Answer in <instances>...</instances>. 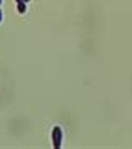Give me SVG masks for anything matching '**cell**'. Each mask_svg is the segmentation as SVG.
<instances>
[{
  "instance_id": "cell-2",
  "label": "cell",
  "mask_w": 132,
  "mask_h": 149,
  "mask_svg": "<svg viewBox=\"0 0 132 149\" xmlns=\"http://www.w3.org/2000/svg\"><path fill=\"white\" fill-rule=\"evenodd\" d=\"M17 12H19L20 15L27 14V2H24V0L17 2Z\"/></svg>"
},
{
  "instance_id": "cell-1",
  "label": "cell",
  "mask_w": 132,
  "mask_h": 149,
  "mask_svg": "<svg viewBox=\"0 0 132 149\" xmlns=\"http://www.w3.org/2000/svg\"><path fill=\"white\" fill-rule=\"evenodd\" d=\"M62 141H64V132L60 126H53L52 127V148L60 149L62 148Z\"/></svg>"
},
{
  "instance_id": "cell-3",
  "label": "cell",
  "mask_w": 132,
  "mask_h": 149,
  "mask_svg": "<svg viewBox=\"0 0 132 149\" xmlns=\"http://www.w3.org/2000/svg\"><path fill=\"white\" fill-rule=\"evenodd\" d=\"M2 19H3V12H2V8H0V22H2Z\"/></svg>"
},
{
  "instance_id": "cell-4",
  "label": "cell",
  "mask_w": 132,
  "mask_h": 149,
  "mask_svg": "<svg viewBox=\"0 0 132 149\" xmlns=\"http://www.w3.org/2000/svg\"><path fill=\"white\" fill-rule=\"evenodd\" d=\"M24 2H27V3H28V2H30V0H24Z\"/></svg>"
},
{
  "instance_id": "cell-6",
  "label": "cell",
  "mask_w": 132,
  "mask_h": 149,
  "mask_svg": "<svg viewBox=\"0 0 132 149\" xmlns=\"http://www.w3.org/2000/svg\"><path fill=\"white\" fill-rule=\"evenodd\" d=\"M17 2H20V0H17Z\"/></svg>"
},
{
  "instance_id": "cell-5",
  "label": "cell",
  "mask_w": 132,
  "mask_h": 149,
  "mask_svg": "<svg viewBox=\"0 0 132 149\" xmlns=\"http://www.w3.org/2000/svg\"><path fill=\"white\" fill-rule=\"evenodd\" d=\"M0 5H2V0H0Z\"/></svg>"
}]
</instances>
